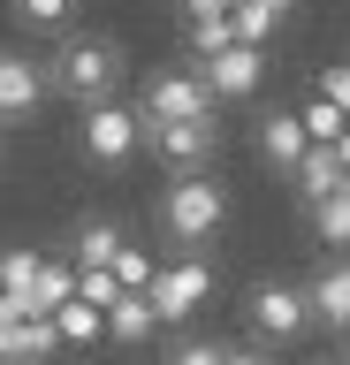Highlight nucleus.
<instances>
[{"label":"nucleus","mask_w":350,"mask_h":365,"mask_svg":"<svg viewBox=\"0 0 350 365\" xmlns=\"http://www.w3.org/2000/svg\"><path fill=\"white\" fill-rule=\"evenodd\" d=\"M221 221H229V190H221L206 168H190V175L168 182V198H160V228H168L183 251L213 244V236H221Z\"/></svg>","instance_id":"nucleus-1"},{"label":"nucleus","mask_w":350,"mask_h":365,"mask_svg":"<svg viewBox=\"0 0 350 365\" xmlns=\"http://www.w3.org/2000/svg\"><path fill=\"white\" fill-rule=\"evenodd\" d=\"M115 84H122V46L115 38H61V53L46 61V91H61L76 107L107 99Z\"/></svg>","instance_id":"nucleus-2"},{"label":"nucleus","mask_w":350,"mask_h":365,"mask_svg":"<svg viewBox=\"0 0 350 365\" xmlns=\"http://www.w3.org/2000/svg\"><path fill=\"white\" fill-rule=\"evenodd\" d=\"M138 145H145V114H138V107H122L115 91L84 107V160H99V168H122Z\"/></svg>","instance_id":"nucleus-3"},{"label":"nucleus","mask_w":350,"mask_h":365,"mask_svg":"<svg viewBox=\"0 0 350 365\" xmlns=\"http://www.w3.org/2000/svg\"><path fill=\"white\" fill-rule=\"evenodd\" d=\"M145 137H153V153L175 168V175H190V168H206L213 153H221V130H213V114H175V122H145Z\"/></svg>","instance_id":"nucleus-4"},{"label":"nucleus","mask_w":350,"mask_h":365,"mask_svg":"<svg viewBox=\"0 0 350 365\" xmlns=\"http://www.w3.org/2000/svg\"><path fill=\"white\" fill-rule=\"evenodd\" d=\"M198 76H206L213 99H252L259 76H267V53L252 38H229V46H213V53H198Z\"/></svg>","instance_id":"nucleus-5"},{"label":"nucleus","mask_w":350,"mask_h":365,"mask_svg":"<svg viewBox=\"0 0 350 365\" xmlns=\"http://www.w3.org/2000/svg\"><path fill=\"white\" fill-rule=\"evenodd\" d=\"M244 312H252L259 342H297L304 327H312V304H304V289H297V282H259Z\"/></svg>","instance_id":"nucleus-6"},{"label":"nucleus","mask_w":350,"mask_h":365,"mask_svg":"<svg viewBox=\"0 0 350 365\" xmlns=\"http://www.w3.org/2000/svg\"><path fill=\"white\" fill-rule=\"evenodd\" d=\"M145 297H153V312H160V319H190L213 297V274H206V259H175V267H153Z\"/></svg>","instance_id":"nucleus-7"},{"label":"nucleus","mask_w":350,"mask_h":365,"mask_svg":"<svg viewBox=\"0 0 350 365\" xmlns=\"http://www.w3.org/2000/svg\"><path fill=\"white\" fill-rule=\"evenodd\" d=\"M145 122H175V114H213V91L198 68H160L153 84H145Z\"/></svg>","instance_id":"nucleus-8"},{"label":"nucleus","mask_w":350,"mask_h":365,"mask_svg":"<svg viewBox=\"0 0 350 365\" xmlns=\"http://www.w3.org/2000/svg\"><path fill=\"white\" fill-rule=\"evenodd\" d=\"M38 107H46V61L0 53V122H31Z\"/></svg>","instance_id":"nucleus-9"},{"label":"nucleus","mask_w":350,"mask_h":365,"mask_svg":"<svg viewBox=\"0 0 350 365\" xmlns=\"http://www.w3.org/2000/svg\"><path fill=\"white\" fill-rule=\"evenodd\" d=\"M153 327H160V312H153L145 289H115L107 297V335L115 342H153Z\"/></svg>","instance_id":"nucleus-10"},{"label":"nucleus","mask_w":350,"mask_h":365,"mask_svg":"<svg viewBox=\"0 0 350 365\" xmlns=\"http://www.w3.org/2000/svg\"><path fill=\"white\" fill-rule=\"evenodd\" d=\"M304 304H312V319L343 327V319H350V259H335V267H320V274H312Z\"/></svg>","instance_id":"nucleus-11"},{"label":"nucleus","mask_w":350,"mask_h":365,"mask_svg":"<svg viewBox=\"0 0 350 365\" xmlns=\"http://www.w3.org/2000/svg\"><path fill=\"white\" fill-rule=\"evenodd\" d=\"M289 175H297L304 205H312V198H320V190H335V182H343V153H335L327 137H312V145H304V153H297V168H289Z\"/></svg>","instance_id":"nucleus-12"},{"label":"nucleus","mask_w":350,"mask_h":365,"mask_svg":"<svg viewBox=\"0 0 350 365\" xmlns=\"http://www.w3.org/2000/svg\"><path fill=\"white\" fill-rule=\"evenodd\" d=\"M46 319H53L61 342H99V335H107V304H92V297H61Z\"/></svg>","instance_id":"nucleus-13"},{"label":"nucleus","mask_w":350,"mask_h":365,"mask_svg":"<svg viewBox=\"0 0 350 365\" xmlns=\"http://www.w3.org/2000/svg\"><path fill=\"white\" fill-rule=\"evenodd\" d=\"M304 145H312V137H304V114H267V122H259V153L274 160V168H297Z\"/></svg>","instance_id":"nucleus-14"},{"label":"nucleus","mask_w":350,"mask_h":365,"mask_svg":"<svg viewBox=\"0 0 350 365\" xmlns=\"http://www.w3.org/2000/svg\"><path fill=\"white\" fill-rule=\"evenodd\" d=\"M312 228H320V244H335V251L350 244V168H343V182H335V190H320V198H312Z\"/></svg>","instance_id":"nucleus-15"},{"label":"nucleus","mask_w":350,"mask_h":365,"mask_svg":"<svg viewBox=\"0 0 350 365\" xmlns=\"http://www.w3.org/2000/svg\"><path fill=\"white\" fill-rule=\"evenodd\" d=\"M61 297H76V259H38V274H31V312H53Z\"/></svg>","instance_id":"nucleus-16"},{"label":"nucleus","mask_w":350,"mask_h":365,"mask_svg":"<svg viewBox=\"0 0 350 365\" xmlns=\"http://www.w3.org/2000/svg\"><path fill=\"white\" fill-rule=\"evenodd\" d=\"M115 251H122V228L107 221V213H92V221L76 228V244H69V259H76V267H107V259H115Z\"/></svg>","instance_id":"nucleus-17"},{"label":"nucleus","mask_w":350,"mask_h":365,"mask_svg":"<svg viewBox=\"0 0 350 365\" xmlns=\"http://www.w3.org/2000/svg\"><path fill=\"white\" fill-rule=\"evenodd\" d=\"M274 23H282V8H274V0H229V31H236V38L267 46V38H274Z\"/></svg>","instance_id":"nucleus-18"},{"label":"nucleus","mask_w":350,"mask_h":365,"mask_svg":"<svg viewBox=\"0 0 350 365\" xmlns=\"http://www.w3.org/2000/svg\"><path fill=\"white\" fill-rule=\"evenodd\" d=\"M31 274H38V251H0V289L16 297V304L31 297ZM24 312H31V304H24Z\"/></svg>","instance_id":"nucleus-19"},{"label":"nucleus","mask_w":350,"mask_h":365,"mask_svg":"<svg viewBox=\"0 0 350 365\" xmlns=\"http://www.w3.org/2000/svg\"><path fill=\"white\" fill-rule=\"evenodd\" d=\"M16 16H24L31 31H61V23L76 16V0H16Z\"/></svg>","instance_id":"nucleus-20"},{"label":"nucleus","mask_w":350,"mask_h":365,"mask_svg":"<svg viewBox=\"0 0 350 365\" xmlns=\"http://www.w3.org/2000/svg\"><path fill=\"white\" fill-rule=\"evenodd\" d=\"M343 122H350V114L335 107L327 91H320V99H312V107H304V137H327V145H335V137H343Z\"/></svg>","instance_id":"nucleus-21"},{"label":"nucleus","mask_w":350,"mask_h":365,"mask_svg":"<svg viewBox=\"0 0 350 365\" xmlns=\"http://www.w3.org/2000/svg\"><path fill=\"white\" fill-rule=\"evenodd\" d=\"M107 267H115V282H122V289H145V282H153V259H145V251H130V244H122Z\"/></svg>","instance_id":"nucleus-22"},{"label":"nucleus","mask_w":350,"mask_h":365,"mask_svg":"<svg viewBox=\"0 0 350 365\" xmlns=\"http://www.w3.org/2000/svg\"><path fill=\"white\" fill-rule=\"evenodd\" d=\"M327 99H335V107L350 114V68H327Z\"/></svg>","instance_id":"nucleus-23"},{"label":"nucleus","mask_w":350,"mask_h":365,"mask_svg":"<svg viewBox=\"0 0 350 365\" xmlns=\"http://www.w3.org/2000/svg\"><path fill=\"white\" fill-rule=\"evenodd\" d=\"M16 312H24V304H16V297H8V289H0V319H16Z\"/></svg>","instance_id":"nucleus-24"},{"label":"nucleus","mask_w":350,"mask_h":365,"mask_svg":"<svg viewBox=\"0 0 350 365\" xmlns=\"http://www.w3.org/2000/svg\"><path fill=\"white\" fill-rule=\"evenodd\" d=\"M335 153H343V168H350V122H343V137H335Z\"/></svg>","instance_id":"nucleus-25"},{"label":"nucleus","mask_w":350,"mask_h":365,"mask_svg":"<svg viewBox=\"0 0 350 365\" xmlns=\"http://www.w3.org/2000/svg\"><path fill=\"white\" fill-rule=\"evenodd\" d=\"M274 8H282V16H289V8H297V0H274Z\"/></svg>","instance_id":"nucleus-26"},{"label":"nucleus","mask_w":350,"mask_h":365,"mask_svg":"<svg viewBox=\"0 0 350 365\" xmlns=\"http://www.w3.org/2000/svg\"><path fill=\"white\" fill-rule=\"evenodd\" d=\"M343 350H350V319H343Z\"/></svg>","instance_id":"nucleus-27"}]
</instances>
